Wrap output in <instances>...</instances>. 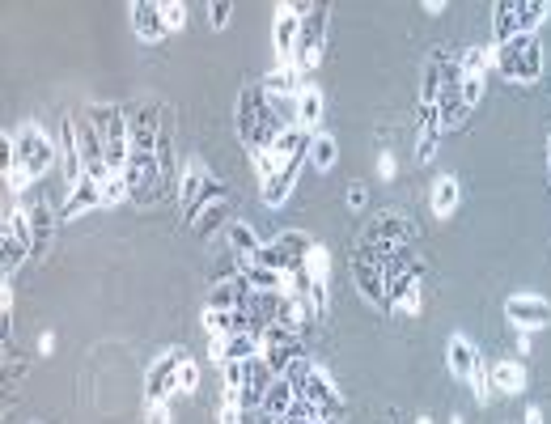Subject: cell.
<instances>
[{"instance_id":"14","label":"cell","mask_w":551,"mask_h":424,"mask_svg":"<svg viewBox=\"0 0 551 424\" xmlns=\"http://www.w3.org/2000/svg\"><path fill=\"white\" fill-rule=\"evenodd\" d=\"M386 310L395 314V318H416L424 310V272H412V276L395 280V285H390Z\"/></svg>"},{"instance_id":"10","label":"cell","mask_w":551,"mask_h":424,"mask_svg":"<svg viewBox=\"0 0 551 424\" xmlns=\"http://www.w3.org/2000/svg\"><path fill=\"white\" fill-rule=\"evenodd\" d=\"M505 318L518 331H543V327H551V302L543 293H513V297H505Z\"/></svg>"},{"instance_id":"45","label":"cell","mask_w":551,"mask_h":424,"mask_svg":"<svg viewBox=\"0 0 551 424\" xmlns=\"http://www.w3.org/2000/svg\"><path fill=\"white\" fill-rule=\"evenodd\" d=\"M526 424H543V408H526Z\"/></svg>"},{"instance_id":"38","label":"cell","mask_w":551,"mask_h":424,"mask_svg":"<svg viewBox=\"0 0 551 424\" xmlns=\"http://www.w3.org/2000/svg\"><path fill=\"white\" fill-rule=\"evenodd\" d=\"M229 13H234V0H212V5H208L212 30H225V26H229Z\"/></svg>"},{"instance_id":"32","label":"cell","mask_w":551,"mask_h":424,"mask_svg":"<svg viewBox=\"0 0 551 424\" xmlns=\"http://www.w3.org/2000/svg\"><path fill=\"white\" fill-rule=\"evenodd\" d=\"M123 200H132V191H128V174H123V170H115L111 179L102 183V204L111 208V204H123Z\"/></svg>"},{"instance_id":"34","label":"cell","mask_w":551,"mask_h":424,"mask_svg":"<svg viewBox=\"0 0 551 424\" xmlns=\"http://www.w3.org/2000/svg\"><path fill=\"white\" fill-rule=\"evenodd\" d=\"M195 386H200V365H195L191 357H183L179 374H174V391H179V395H195Z\"/></svg>"},{"instance_id":"18","label":"cell","mask_w":551,"mask_h":424,"mask_svg":"<svg viewBox=\"0 0 551 424\" xmlns=\"http://www.w3.org/2000/svg\"><path fill=\"white\" fill-rule=\"evenodd\" d=\"M225 246H229V255L238 259V272L242 268H251L255 263V255L263 251V242H259V234L246 221H229L225 225Z\"/></svg>"},{"instance_id":"43","label":"cell","mask_w":551,"mask_h":424,"mask_svg":"<svg viewBox=\"0 0 551 424\" xmlns=\"http://www.w3.org/2000/svg\"><path fill=\"white\" fill-rule=\"evenodd\" d=\"M51 352H56V335L43 331V335H39V357H51Z\"/></svg>"},{"instance_id":"35","label":"cell","mask_w":551,"mask_h":424,"mask_svg":"<svg viewBox=\"0 0 551 424\" xmlns=\"http://www.w3.org/2000/svg\"><path fill=\"white\" fill-rule=\"evenodd\" d=\"M162 22H166V30H187V5L183 0H162Z\"/></svg>"},{"instance_id":"29","label":"cell","mask_w":551,"mask_h":424,"mask_svg":"<svg viewBox=\"0 0 551 424\" xmlns=\"http://www.w3.org/2000/svg\"><path fill=\"white\" fill-rule=\"evenodd\" d=\"M488 382H492L496 395H522V391H526V369H522L518 361H496L492 374H488Z\"/></svg>"},{"instance_id":"13","label":"cell","mask_w":551,"mask_h":424,"mask_svg":"<svg viewBox=\"0 0 551 424\" xmlns=\"http://www.w3.org/2000/svg\"><path fill=\"white\" fill-rule=\"evenodd\" d=\"M34 246V225H30V212L26 208H13L5 217V272H13L17 263L30 255Z\"/></svg>"},{"instance_id":"47","label":"cell","mask_w":551,"mask_h":424,"mask_svg":"<svg viewBox=\"0 0 551 424\" xmlns=\"http://www.w3.org/2000/svg\"><path fill=\"white\" fill-rule=\"evenodd\" d=\"M547 174H551V136H547Z\"/></svg>"},{"instance_id":"27","label":"cell","mask_w":551,"mask_h":424,"mask_svg":"<svg viewBox=\"0 0 551 424\" xmlns=\"http://www.w3.org/2000/svg\"><path fill=\"white\" fill-rule=\"evenodd\" d=\"M212 183V174H208V166L200 162V157H191V162H183V174H179V204H183V212L200 200V191Z\"/></svg>"},{"instance_id":"30","label":"cell","mask_w":551,"mask_h":424,"mask_svg":"<svg viewBox=\"0 0 551 424\" xmlns=\"http://www.w3.org/2000/svg\"><path fill=\"white\" fill-rule=\"evenodd\" d=\"M306 162H310V166H314L318 174L335 170V162H340V145H335V136H331V132H314V136H310Z\"/></svg>"},{"instance_id":"28","label":"cell","mask_w":551,"mask_h":424,"mask_svg":"<svg viewBox=\"0 0 551 424\" xmlns=\"http://www.w3.org/2000/svg\"><path fill=\"white\" fill-rule=\"evenodd\" d=\"M301 166H306V157H297L293 166H284L280 174H272L268 183H259V187H263V204H268V208H280L284 200H289V196H293V183H297V170H301Z\"/></svg>"},{"instance_id":"40","label":"cell","mask_w":551,"mask_h":424,"mask_svg":"<svg viewBox=\"0 0 551 424\" xmlns=\"http://www.w3.org/2000/svg\"><path fill=\"white\" fill-rule=\"evenodd\" d=\"M378 174H382L386 183L399 174V162H395V153H390V149H382V153H378Z\"/></svg>"},{"instance_id":"21","label":"cell","mask_w":551,"mask_h":424,"mask_svg":"<svg viewBox=\"0 0 551 424\" xmlns=\"http://www.w3.org/2000/svg\"><path fill=\"white\" fill-rule=\"evenodd\" d=\"M183 357H187V352L170 348L166 357H162V361H157V365L149 369V399H174V395H179V391H174V374H179Z\"/></svg>"},{"instance_id":"48","label":"cell","mask_w":551,"mask_h":424,"mask_svg":"<svg viewBox=\"0 0 551 424\" xmlns=\"http://www.w3.org/2000/svg\"><path fill=\"white\" fill-rule=\"evenodd\" d=\"M416 424H433V420H429V416H420V420H416Z\"/></svg>"},{"instance_id":"44","label":"cell","mask_w":551,"mask_h":424,"mask_svg":"<svg viewBox=\"0 0 551 424\" xmlns=\"http://www.w3.org/2000/svg\"><path fill=\"white\" fill-rule=\"evenodd\" d=\"M424 13H433V17L446 13V0H429V5H424Z\"/></svg>"},{"instance_id":"31","label":"cell","mask_w":551,"mask_h":424,"mask_svg":"<svg viewBox=\"0 0 551 424\" xmlns=\"http://www.w3.org/2000/svg\"><path fill=\"white\" fill-rule=\"evenodd\" d=\"M225 225H229V196L217 200V204H208L200 217L191 221V229H195L200 238H212V234H217V229H225Z\"/></svg>"},{"instance_id":"15","label":"cell","mask_w":551,"mask_h":424,"mask_svg":"<svg viewBox=\"0 0 551 424\" xmlns=\"http://www.w3.org/2000/svg\"><path fill=\"white\" fill-rule=\"evenodd\" d=\"M128 22H132V34L140 43H162L166 39V22H162V5H149V0H132L128 5Z\"/></svg>"},{"instance_id":"33","label":"cell","mask_w":551,"mask_h":424,"mask_svg":"<svg viewBox=\"0 0 551 424\" xmlns=\"http://www.w3.org/2000/svg\"><path fill=\"white\" fill-rule=\"evenodd\" d=\"M5 187L13 191V196H22V191H30V187H34V174H30L22 162H17V157L5 166Z\"/></svg>"},{"instance_id":"26","label":"cell","mask_w":551,"mask_h":424,"mask_svg":"<svg viewBox=\"0 0 551 424\" xmlns=\"http://www.w3.org/2000/svg\"><path fill=\"white\" fill-rule=\"evenodd\" d=\"M318 119H323V90L318 85H301L297 94V106H293V123L301 132H318Z\"/></svg>"},{"instance_id":"23","label":"cell","mask_w":551,"mask_h":424,"mask_svg":"<svg viewBox=\"0 0 551 424\" xmlns=\"http://www.w3.org/2000/svg\"><path fill=\"white\" fill-rule=\"evenodd\" d=\"M327 13H331V5H301V47L297 51H323Z\"/></svg>"},{"instance_id":"12","label":"cell","mask_w":551,"mask_h":424,"mask_svg":"<svg viewBox=\"0 0 551 424\" xmlns=\"http://www.w3.org/2000/svg\"><path fill=\"white\" fill-rule=\"evenodd\" d=\"M272 47H276V60L280 64L297 60V47H301V5H276Z\"/></svg>"},{"instance_id":"42","label":"cell","mask_w":551,"mask_h":424,"mask_svg":"<svg viewBox=\"0 0 551 424\" xmlns=\"http://www.w3.org/2000/svg\"><path fill=\"white\" fill-rule=\"evenodd\" d=\"M13 310V285H9V276H5V293H0V318H9Z\"/></svg>"},{"instance_id":"41","label":"cell","mask_w":551,"mask_h":424,"mask_svg":"<svg viewBox=\"0 0 551 424\" xmlns=\"http://www.w3.org/2000/svg\"><path fill=\"white\" fill-rule=\"evenodd\" d=\"M344 200H348V208H352V212L365 208V200H369V187H365V183H348V196H344Z\"/></svg>"},{"instance_id":"22","label":"cell","mask_w":551,"mask_h":424,"mask_svg":"<svg viewBox=\"0 0 551 424\" xmlns=\"http://www.w3.org/2000/svg\"><path fill=\"white\" fill-rule=\"evenodd\" d=\"M297 386H293V378H272V386L263 391V403H259V412L263 416H280V420H289L293 416V408H297Z\"/></svg>"},{"instance_id":"25","label":"cell","mask_w":551,"mask_h":424,"mask_svg":"<svg viewBox=\"0 0 551 424\" xmlns=\"http://www.w3.org/2000/svg\"><path fill=\"white\" fill-rule=\"evenodd\" d=\"M94 208H106V204H102V183L85 174V179H81L77 187H68L64 217H85V212H94Z\"/></svg>"},{"instance_id":"36","label":"cell","mask_w":551,"mask_h":424,"mask_svg":"<svg viewBox=\"0 0 551 424\" xmlns=\"http://www.w3.org/2000/svg\"><path fill=\"white\" fill-rule=\"evenodd\" d=\"M229 344H234V331L208 335V357H212V365H225V361H229Z\"/></svg>"},{"instance_id":"2","label":"cell","mask_w":551,"mask_h":424,"mask_svg":"<svg viewBox=\"0 0 551 424\" xmlns=\"http://www.w3.org/2000/svg\"><path fill=\"white\" fill-rule=\"evenodd\" d=\"M551 13V0H496L492 5V39L496 47L518 39V34H535Z\"/></svg>"},{"instance_id":"24","label":"cell","mask_w":551,"mask_h":424,"mask_svg":"<svg viewBox=\"0 0 551 424\" xmlns=\"http://www.w3.org/2000/svg\"><path fill=\"white\" fill-rule=\"evenodd\" d=\"M458 200H462V191H458V179H454V174H437L433 187H429V208H433V217H437V221H450L454 212H458Z\"/></svg>"},{"instance_id":"11","label":"cell","mask_w":551,"mask_h":424,"mask_svg":"<svg viewBox=\"0 0 551 424\" xmlns=\"http://www.w3.org/2000/svg\"><path fill=\"white\" fill-rule=\"evenodd\" d=\"M162 102H140L136 111L128 115V140H132V153H157L162 145Z\"/></svg>"},{"instance_id":"19","label":"cell","mask_w":551,"mask_h":424,"mask_svg":"<svg viewBox=\"0 0 551 424\" xmlns=\"http://www.w3.org/2000/svg\"><path fill=\"white\" fill-rule=\"evenodd\" d=\"M420 123H416V162H433L437 157V145H441V119H437V106L420 102Z\"/></svg>"},{"instance_id":"39","label":"cell","mask_w":551,"mask_h":424,"mask_svg":"<svg viewBox=\"0 0 551 424\" xmlns=\"http://www.w3.org/2000/svg\"><path fill=\"white\" fill-rule=\"evenodd\" d=\"M30 225H34V238H43V234H51V208H47V204H39V208H30Z\"/></svg>"},{"instance_id":"4","label":"cell","mask_w":551,"mask_h":424,"mask_svg":"<svg viewBox=\"0 0 551 424\" xmlns=\"http://www.w3.org/2000/svg\"><path fill=\"white\" fill-rule=\"evenodd\" d=\"M85 115L94 119V128L102 136L106 145V162H111V170H123L132 157V140H128V111L115 102H90L85 106Z\"/></svg>"},{"instance_id":"17","label":"cell","mask_w":551,"mask_h":424,"mask_svg":"<svg viewBox=\"0 0 551 424\" xmlns=\"http://www.w3.org/2000/svg\"><path fill=\"white\" fill-rule=\"evenodd\" d=\"M314 302H310V293H289V297H280L276 302V323L289 331V335H301L310 323H314Z\"/></svg>"},{"instance_id":"7","label":"cell","mask_w":551,"mask_h":424,"mask_svg":"<svg viewBox=\"0 0 551 424\" xmlns=\"http://www.w3.org/2000/svg\"><path fill=\"white\" fill-rule=\"evenodd\" d=\"M13 145H17V162H22L34 179H39V174H47L51 166H56V145H51V136L39 128V123H22V128H17V136H13Z\"/></svg>"},{"instance_id":"20","label":"cell","mask_w":551,"mask_h":424,"mask_svg":"<svg viewBox=\"0 0 551 424\" xmlns=\"http://www.w3.org/2000/svg\"><path fill=\"white\" fill-rule=\"evenodd\" d=\"M251 297H255V289H251V280H246L242 272L225 276V280L212 285V310H246V306H251Z\"/></svg>"},{"instance_id":"1","label":"cell","mask_w":551,"mask_h":424,"mask_svg":"<svg viewBox=\"0 0 551 424\" xmlns=\"http://www.w3.org/2000/svg\"><path fill=\"white\" fill-rule=\"evenodd\" d=\"M284 128L280 115L268 106V98H263L259 85H246V90L238 94V136H242V145L259 153V149H268L272 145V136Z\"/></svg>"},{"instance_id":"9","label":"cell","mask_w":551,"mask_h":424,"mask_svg":"<svg viewBox=\"0 0 551 424\" xmlns=\"http://www.w3.org/2000/svg\"><path fill=\"white\" fill-rule=\"evenodd\" d=\"M488 68H496V47H467L458 56V73H462V102L479 106V98H484L488 90Z\"/></svg>"},{"instance_id":"3","label":"cell","mask_w":551,"mask_h":424,"mask_svg":"<svg viewBox=\"0 0 551 424\" xmlns=\"http://www.w3.org/2000/svg\"><path fill=\"white\" fill-rule=\"evenodd\" d=\"M496 73L513 85H535L543 77V43L539 34H518L496 47Z\"/></svg>"},{"instance_id":"6","label":"cell","mask_w":551,"mask_h":424,"mask_svg":"<svg viewBox=\"0 0 551 424\" xmlns=\"http://www.w3.org/2000/svg\"><path fill=\"white\" fill-rule=\"evenodd\" d=\"M361 242L373 246V251H382V255H395V251H403V246L416 242V229L403 212L390 208V212H378V217L361 229Z\"/></svg>"},{"instance_id":"46","label":"cell","mask_w":551,"mask_h":424,"mask_svg":"<svg viewBox=\"0 0 551 424\" xmlns=\"http://www.w3.org/2000/svg\"><path fill=\"white\" fill-rule=\"evenodd\" d=\"M259 424H284V420H280V416H263Z\"/></svg>"},{"instance_id":"37","label":"cell","mask_w":551,"mask_h":424,"mask_svg":"<svg viewBox=\"0 0 551 424\" xmlns=\"http://www.w3.org/2000/svg\"><path fill=\"white\" fill-rule=\"evenodd\" d=\"M170 399H145V424H170Z\"/></svg>"},{"instance_id":"8","label":"cell","mask_w":551,"mask_h":424,"mask_svg":"<svg viewBox=\"0 0 551 424\" xmlns=\"http://www.w3.org/2000/svg\"><path fill=\"white\" fill-rule=\"evenodd\" d=\"M123 174H128V191H132L136 204H157V196H162V187H166V174H162L157 153H132Z\"/></svg>"},{"instance_id":"5","label":"cell","mask_w":551,"mask_h":424,"mask_svg":"<svg viewBox=\"0 0 551 424\" xmlns=\"http://www.w3.org/2000/svg\"><path fill=\"white\" fill-rule=\"evenodd\" d=\"M386 259H390V255L373 251V246H365V242H357V251H352V280H357V289H361L365 302L378 306V310H386V302H390Z\"/></svg>"},{"instance_id":"16","label":"cell","mask_w":551,"mask_h":424,"mask_svg":"<svg viewBox=\"0 0 551 424\" xmlns=\"http://www.w3.org/2000/svg\"><path fill=\"white\" fill-rule=\"evenodd\" d=\"M446 365L458 382H471L475 374H484V361H479V348L467 340V335H450L446 344Z\"/></svg>"}]
</instances>
